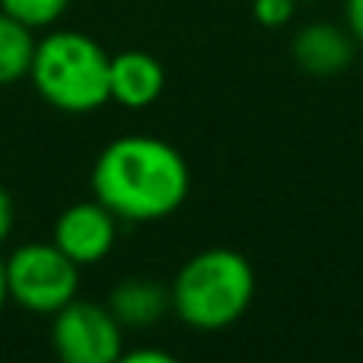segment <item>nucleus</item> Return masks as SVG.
Instances as JSON below:
<instances>
[{"mask_svg": "<svg viewBox=\"0 0 363 363\" xmlns=\"http://www.w3.org/2000/svg\"><path fill=\"white\" fill-rule=\"evenodd\" d=\"M166 70L147 51H121L108 64V99L125 108H147L163 96Z\"/></svg>", "mask_w": 363, "mask_h": 363, "instance_id": "nucleus-8", "label": "nucleus"}, {"mask_svg": "<svg viewBox=\"0 0 363 363\" xmlns=\"http://www.w3.org/2000/svg\"><path fill=\"white\" fill-rule=\"evenodd\" d=\"M70 0H0V10L6 16H13L16 23L35 29H51L55 23H61V16L67 13Z\"/></svg>", "mask_w": 363, "mask_h": 363, "instance_id": "nucleus-11", "label": "nucleus"}, {"mask_svg": "<svg viewBox=\"0 0 363 363\" xmlns=\"http://www.w3.org/2000/svg\"><path fill=\"white\" fill-rule=\"evenodd\" d=\"M108 64L99 42L77 29H55L35 42L29 80L48 106L67 115H86L108 99Z\"/></svg>", "mask_w": 363, "mask_h": 363, "instance_id": "nucleus-3", "label": "nucleus"}, {"mask_svg": "<svg viewBox=\"0 0 363 363\" xmlns=\"http://www.w3.org/2000/svg\"><path fill=\"white\" fill-rule=\"evenodd\" d=\"M118 239V217L108 211L102 201H77L64 207L55 220V236L51 242L80 268L96 264L115 249Z\"/></svg>", "mask_w": 363, "mask_h": 363, "instance_id": "nucleus-6", "label": "nucleus"}, {"mask_svg": "<svg viewBox=\"0 0 363 363\" xmlns=\"http://www.w3.org/2000/svg\"><path fill=\"white\" fill-rule=\"evenodd\" d=\"M106 306L125 328L140 332V328H153L172 313V294L166 284L150 277H125L121 284H115Z\"/></svg>", "mask_w": 363, "mask_h": 363, "instance_id": "nucleus-9", "label": "nucleus"}, {"mask_svg": "<svg viewBox=\"0 0 363 363\" xmlns=\"http://www.w3.org/2000/svg\"><path fill=\"white\" fill-rule=\"evenodd\" d=\"M6 300H10V294H6V268H4V258H0V309L6 306Z\"/></svg>", "mask_w": 363, "mask_h": 363, "instance_id": "nucleus-16", "label": "nucleus"}, {"mask_svg": "<svg viewBox=\"0 0 363 363\" xmlns=\"http://www.w3.org/2000/svg\"><path fill=\"white\" fill-rule=\"evenodd\" d=\"M296 4L300 0H252V16L264 29H281V26H287L294 19Z\"/></svg>", "mask_w": 363, "mask_h": 363, "instance_id": "nucleus-12", "label": "nucleus"}, {"mask_svg": "<svg viewBox=\"0 0 363 363\" xmlns=\"http://www.w3.org/2000/svg\"><path fill=\"white\" fill-rule=\"evenodd\" d=\"M32 55H35L32 29L0 10V86H10L29 77Z\"/></svg>", "mask_w": 363, "mask_h": 363, "instance_id": "nucleus-10", "label": "nucleus"}, {"mask_svg": "<svg viewBox=\"0 0 363 363\" xmlns=\"http://www.w3.org/2000/svg\"><path fill=\"white\" fill-rule=\"evenodd\" d=\"M13 223H16V204H13L10 191L0 185V245L10 239L13 233Z\"/></svg>", "mask_w": 363, "mask_h": 363, "instance_id": "nucleus-14", "label": "nucleus"}, {"mask_svg": "<svg viewBox=\"0 0 363 363\" xmlns=\"http://www.w3.org/2000/svg\"><path fill=\"white\" fill-rule=\"evenodd\" d=\"M345 26L354 42L363 45V0H345Z\"/></svg>", "mask_w": 363, "mask_h": 363, "instance_id": "nucleus-15", "label": "nucleus"}, {"mask_svg": "<svg viewBox=\"0 0 363 363\" xmlns=\"http://www.w3.org/2000/svg\"><path fill=\"white\" fill-rule=\"evenodd\" d=\"M6 294L16 306L38 315H55L80 294V264L55 242H26L4 258Z\"/></svg>", "mask_w": 363, "mask_h": 363, "instance_id": "nucleus-4", "label": "nucleus"}, {"mask_svg": "<svg viewBox=\"0 0 363 363\" xmlns=\"http://www.w3.org/2000/svg\"><path fill=\"white\" fill-rule=\"evenodd\" d=\"M51 351L57 363H115L125 354V325L93 300H70L51 315Z\"/></svg>", "mask_w": 363, "mask_h": 363, "instance_id": "nucleus-5", "label": "nucleus"}, {"mask_svg": "<svg viewBox=\"0 0 363 363\" xmlns=\"http://www.w3.org/2000/svg\"><path fill=\"white\" fill-rule=\"evenodd\" d=\"M89 185L93 198L118 220L153 223L172 217L185 204L191 191V169L169 140L125 134L102 147Z\"/></svg>", "mask_w": 363, "mask_h": 363, "instance_id": "nucleus-1", "label": "nucleus"}, {"mask_svg": "<svg viewBox=\"0 0 363 363\" xmlns=\"http://www.w3.org/2000/svg\"><path fill=\"white\" fill-rule=\"evenodd\" d=\"M115 363H182L176 354L160 351V347H134V351H125Z\"/></svg>", "mask_w": 363, "mask_h": 363, "instance_id": "nucleus-13", "label": "nucleus"}, {"mask_svg": "<svg viewBox=\"0 0 363 363\" xmlns=\"http://www.w3.org/2000/svg\"><path fill=\"white\" fill-rule=\"evenodd\" d=\"M357 42L347 26L335 23H309L290 42L294 64L309 77H335L351 67Z\"/></svg>", "mask_w": 363, "mask_h": 363, "instance_id": "nucleus-7", "label": "nucleus"}, {"mask_svg": "<svg viewBox=\"0 0 363 363\" xmlns=\"http://www.w3.org/2000/svg\"><path fill=\"white\" fill-rule=\"evenodd\" d=\"M172 313L194 332H223L255 300V268L236 249H204L179 268L169 284Z\"/></svg>", "mask_w": 363, "mask_h": 363, "instance_id": "nucleus-2", "label": "nucleus"}]
</instances>
